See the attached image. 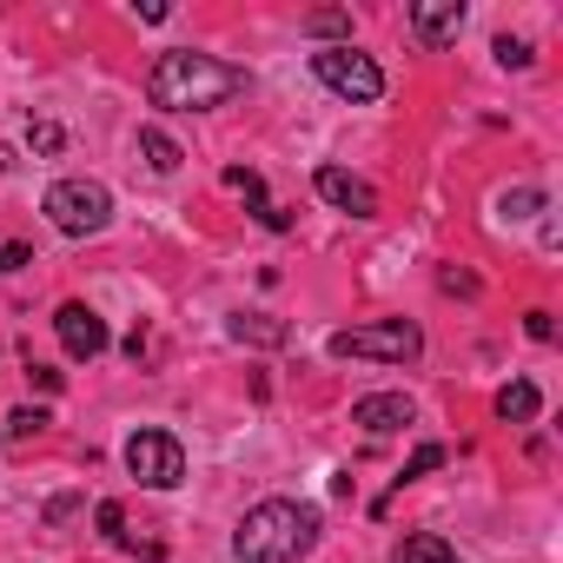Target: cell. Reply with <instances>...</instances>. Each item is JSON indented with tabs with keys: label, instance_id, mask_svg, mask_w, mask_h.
<instances>
[{
	"label": "cell",
	"instance_id": "cell-4",
	"mask_svg": "<svg viewBox=\"0 0 563 563\" xmlns=\"http://www.w3.org/2000/svg\"><path fill=\"white\" fill-rule=\"evenodd\" d=\"M41 212H47L67 239H87V232H107V219H113V192H107L100 179H54L47 199H41Z\"/></svg>",
	"mask_w": 563,
	"mask_h": 563
},
{
	"label": "cell",
	"instance_id": "cell-21",
	"mask_svg": "<svg viewBox=\"0 0 563 563\" xmlns=\"http://www.w3.org/2000/svg\"><path fill=\"white\" fill-rule=\"evenodd\" d=\"M93 523H100V537H113V543H126V510H120L113 497H107V504L93 510Z\"/></svg>",
	"mask_w": 563,
	"mask_h": 563
},
{
	"label": "cell",
	"instance_id": "cell-17",
	"mask_svg": "<svg viewBox=\"0 0 563 563\" xmlns=\"http://www.w3.org/2000/svg\"><path fill=\"white\" fill-rule=\"evenodd\" d=\"M27 146H34V153H47V159H54V153H60V146H67V126H54V120H34V126H27Z\"/></svg>",
	"mask_w": 563,
	"mask_h": 563
},
{
	"label": "cell",
	"instance_id": "cell-14",
	"mask_svg": "<svg viewBox=\"0 0 563 563\" xmlns=\"http://www.w3.org/2000/svg\"><path fill=\"white\" fill-rule=\"evenodd\" d=\"M140 153H146V166H153V173H179V146H173V133L140 126Z\"/></svg>",
	"mask_w": 563,
	"mask_h": 563
},
{
	"label": "cell",
	"instance_id": "cell-22",
	"mask_svg": "<svg viewBox=\"0 0 563 563\" xmlns=\"http://www.w3.org/2000/svg\"><path fill=\"white\" fill-rule=\"evenodd\" d=\"M21 265H34V245L27 239H0V272H21Z\"/></svg>",
	"mask_w": 563,
	"mask_h": 563
},
{
	"label": "cell",
	"instance_id": "cell-7",
	"mask_svg": "<svg viewBox=\"0 0 563 563\" xmlns=\"http://www.w3.org/2000/svg\"><path fill=\"white\" fill-rule=\"evenodd\" d=\"M54 332H60L67 358H100V352H107V319H100L93 306H80V299H67V306L54 312Z\"/></svg>",
	"mask_w": 563,
	"mask_h": 563
},
{
	"label": "cell",
	"instance_id": "cell-16",
	"mask_svg": "<svg viewBox=\"0 0 563 563\" xmlns=\"http://www.w3.org/2000/svg\"><path fill=\"white\" fill-rule=\"evenodd\" d=\"M490 54H497V67H517V74L537 60V54H530V41H517V34H497V47H490Z\"/></svg>",
	"mask_w": 563,
	"mask_h": 563
},
{
	"label": "cell",
	"instance_id": "cell-26",
	"mask_svg": "<svg viewBox=\"0 0 563 563\" xmlns=\"http://www.w3.org/2000/svg\"><path fill=\"white\" fill-rule=\"evenodd\" d=\"M14 166H21V159H14V146H0V173H14Z\"/></svg>",
	"mask_w": 563,
	"mask_h": 563
},
{
	"label": "cell",
	"instance_id": "cell-5",
	"mask_svg": "<svg viewBox=\"0 0 563 563\" xmlns=\"http://www.w3.org/2000/svg\"><path fill=\"white\" fill-rule=\"evenodd\" d=\"M312 74H319L339 100H358V107L385 100V74H378V60L358 54L352 41H345V47H319V54H312Z\"/></svg>",
	"mask_w": 563,
	"mask_h": 563
},
{
	"label": "cell",
	"instance_id": "cell-9",
	"mask_svg": "<svg viewBox=\"0 0 563 563\" xmlns=\"http://www.w3.org/2000/svg\"><path fill=\"white\" fill-rule=\"evenodd\" d=\"M418 411H411V398L405 391H372V398H358L352 405V424L358 431H372V438H391V431H405Z\"/></svg>",
	"mask_w": 563,
	"mask_h": 563
},
{
	"label": "cell",
	"instance_id": "cell-24",
	"mask_svg": "<svg viewBox=\"0 0 563 563\" xmlns=\"http://www.w3.org/2000/svg\"><path fill=\"white\" fill-rule=\"evenodd\" d=\"M523 332H530L537 345H550V339H556V325H550V312H523Z\"/></svg>",
	"mask_w": 563,
	"mask_h": 563
},
{
	"label": "cell",
	"instance_id": "cell-11",
	"mask_svg": "<svg viewBox=\"0 0 563 563\" xmlns=\"http://www.w3.org/2000/svg\"><path fill=\"white\" fill-rule=\"evenodd\" d=\"M537 411H543V398H537L530 378H510V385L497 391V418H504V424H530Z\"/></svg>",
	"mask_w": 563,
	"mask_h": 563
},
{
	"label": "cell",
	"instance_id": "cell-10",
	"mask_svg": "<svg viewBox=\"0 0 563 563\" xmlns=\"http://www.w3.org/2000/svg\"><path fill=\"white\" fill-rule=\"evenodd\" d=\"M411 34L424 47H451L464 34V0H418V8H411Z\"/></svg>",
	"mask_w": 563,
	"mask_h": 563
},
{
	"label": "cell",
	"instance_id": "cell-15",
	"mask_svg": "<svg viewBox=\"0 0 563 563\" xmlns=\"http://www.w3.org/2000/svg\"><path fill=\"white\" fill-rule=\"evenodd\" d=\"M537 206H543V192H537V186H517V192L497 199V219H530Z\"/></svg>",
	"mask_w": 563,
	"mask_h": 563
},
{
	"label": "cell",
	"instance_id": "cell-6",
	"mask_svg": "<svg viewBox=\"0 0 563 563\" xmlns=\"http://www.w3.org/2000/svg\"><path fill=\"white\" fill-rule=\"evenodd\" d=\"M120 457H126V471H133L146 490H173V484L186 477V451H179L173 431H133Z\"/></svg>",
	"mask_w": 563,
	"mask_h": 563
},
{
	"label": "cell",
	"instance_id": "cell-20",
	"mask_svg": "<svg viewBox=\"0 0 563 563\" xmlns=\"http://www.w3.org/2000/svg\"><path fill=\"white\" fill-rule=\"evenodd\" d=\"M47 424H54V418H47V411L34 405V411H14V418H8V438H41Z\"/></svg>",
	"mask_w": 563,
	"mask_h": 563
},
{
	"label": "cell",
	"instance_id": "cell-2",
	"mask_svg": "<svg viewBox=\"0 0 563 563\" xmlns=\"http://www.w3.org/2000/svg\"><path fill=\"white\" fill-rule=\"evenodd\" d=\"M319 543V510L292 504V497H265L239 517L232 530V556L239 563H299Z\"/></svg>",
	"mask_w": 563,
	"mask_h": 563
},
{
	"label": "cell",
	"instance_id": "cell-18",
	"mask_svg": "<svg viewBox=\"0 0 563 563\" xmlns=\"http://www.w3.org/2000/svg\"><path fill=\"white\" fill-rule=\"evenodd\" d=\"M225 186H232V192H245L252 206H265V179H258L252 166H225Z\"/></svg>",
	"mask_w": 563,
	"mask_h": 563
},
{
	"label": "cell",
	"instance_id": "cell-23",
	"mask_svg": "<svg viewBox=\"0 0 563 563\" xmlns=\"http://www.w3.org/2000/svg\"><path fill=\"white\" fill-rule=\"evenodd\" d=\"M306 27H312V34H352V14H339V8H332V14H312Z\"/></svg>",
	"mask_w": 563,
	"mask_h": 563
},
{
	"label": "cell",
	"instance_id": "cell-25",
	"mask_svg": "<svg viewBox=\"0 0 563 563\" xmlns=\"http://www.w3.org/2000/svg\"><path fill=\"white\" fill-rule=\"evenodd\" d=\"M438 286H444V292H477V278H471V272H444Z\"/></svg>",
	"mask_w": 563,
	"mask_h": 563
},
{
	"label": "cell",
	"instance_id": "cell-3",
	"mask_svg": "<svg viewBox=\"0 0 563 563\" xmlns=\"http://www.w3.org/2000/svg\"><path fill=\"white\" fill-rule=\"evenodd\" d=\"M332 358H378V365H411L424 352V332L411 319H372V325H345L325 339Z\"/></svg>",
	"mask_w": 563,
	"mask_h": 563
},
{
	"label": "cell",
	"instance_id": "cell-13",
	"mask_svg": "<svg viewBox=\"0 0 563 563\" xmlns=\"http://www.w3.org/2000/svg\"><path fill=\"white\" fill-rule=\"evenodd\" d=\"M391 563H457V550H451L438 530H418V537H405V543L391 550Z\"/></svg>",
	"mask_w": 563,
	"mask_h": 563
},
{
	"label": "cell",
	"instance_id": "cell-19",
	"mask_svg": "<svg viewBox=\"0 0 563 563\" xmlns=\"http://www.w3.org/2000/svg\"><path fill=\"white\" fill-rule=\"evenodd\" d=\"M438 464H444V444H418V451H411V464H405V477H398V490H405L411 477H424V471H438Z\"/></svg>",
	"mask_w": 563,
	"mask_h": 563
},
{
	"label": "cell",
	"instance_id": "cell-8",
	"mask_svg": "<svg viewBox=\"0 0 563 563\" xmlns=\"http://www.w3.org/2000/svg\"><path fill=\"white\" fill-rule=\"evenodd\" d=\"M319 199L325 206H339V212H352V219H378V192H372V179H358V173H345V166H319Z\"/></svg>",
	"mask_w": 563,
	"mask_h": 563
},
{
	"label": "cell",
	"instance_id": "cell-12",
	"mask_svg": "<svg viewBox=\"0 0 563 563\" xmlns=\"http://www.w3.org/2000/svg\"><path fill=\"white\" fill-rule=\"evenodd\" d=\"M239 345H286L292 332H286V319H265V312H239L232 325H225Z\"/></svg>",
	"mask_w": 563,
	"mask_h": 563
},
{
	"label": "cell",
	"instance_id": "cell-1",
	"mask_svg": "<svg viewBox=\"0 0 563 563\" xmlns=\"http://www.w3.org/2000/svg\"><path fill=\"white\" fill-rule=\"evenodd\" d=\"M239 93H245V67H232L219 54H192V47H166L146 74V100L166 113H212Z\"/></svg>",
	"mask_w": 563,
	"mask_h": 563
}]
</instances>
